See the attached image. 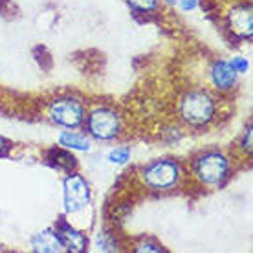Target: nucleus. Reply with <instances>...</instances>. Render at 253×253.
<instances>
[{"mask_svg": "<svg viewBox=\"0 0 253 253\" xmlns=\"http://www.w3.org/2000/svg\"><path fill=\"white\" fill-rule=\"evenodd\" d=\"M215 99L204 92V90H195L182 97L180 101V116L185 123L193 126L206 125L215 118Z\"/></svg>", "mask_w": 253, "mask_h": 253, "instance_id": "nucleus-1", "label": "nucleus"}, {"mask_svg": "<svg viewBox=\"0 0 253 253\" xmlns=\"http://www.w3.org/2000/svg\"><path fill=\"white\" fill-rule=\"evenodd\" d=\"M48 116L55 125L63 126V128H77L84 123V105L76 97H57L55 101L50 103L48 108Z\"/></svg>", "mask_w": 253, "mask_h": 253, "instance_id": "nucleus-2", "label": "nucleus"}, {"mask_svg": "<svg viewBox=\"0 0 253 253\" xmlns=\"http://www.w3.org/2000/svg\"><path fill=\"white\" fill-rule=\"evenodd\" d=\"M86 130L90 138L99 139V141L114 139L121 130L120 116L108 107L94 108L86 118Z\"/></svg>", "mask_w": 253, "mask_h": 253, "instance_id": "nucleus-3", "label": "nucleus"}, {"mask_svg": "<svg viewBox=\"0 0 253 253\" xmlns=\"http://www.w3.org/2000/svg\"><path fill=\"white\" fill-rule=\"evenodd\" d=\"M180 165L172 160H156L141 171V180L151 189H171L180 182Z\"/></svg>", "mask_w": 253, "mask_h": 253, "instance_id": "nucleus-4", "label": "nucleus"}, {"mask_svg": "<svg viewBox=\"0 0 253 253\" xmlns=\"http://www.w3.org/2000/svg\"><path fill=\"white\" fill-rule=\"evenodd\" d=\"M229 174V160L222 152H206L195 162V176L206 185L222 184Z\"/></svg>", "mask_w": 253, "mask_h": 253, "instance_id": "nucleus-5", "label": "nucleus"}, {"mask_svg": "<svg viewBox=\"0 0 253 253\" xmlns=\"http://www.w3.org/2000/svg\"><path fill=\"white\" fill-rule=\"evenodd\" d=\"M90 200V187L81 174H70L64 180V209L66 213H77L86 208Z\"/></svg>", "mask_w": 253, "mask_h": 253, "instance_id": "nucleus-6", "label": "nucleus"}, {"mask_svg": "<svg viewBox=\"0 0 253 253\" xmlns=\"http://www.w3.org/2000/svg\"><path fill=\"white\" fill-rule=\"evenodd\" d=\"M209 79L215 88L228 92V90H233L237 84V72L226 61H216L209 70Z\"/></svg>", "mask_w": 253, "mask_h": 253, "instance_id": "nucleus-7", "label": "nucleus"}, {"mask_svg": "<svg viewBox=\"0 0 253 253\" xmlns=\"http://www.w3.org/2000/svg\"><path fill=\"white\" fill-rule=\"evenodd\" d=\"M57 235L59 239H61V242H63V246L68 250V252H84L86 250V237L79 231V229H76L74 226H70L68 222H59L57 224Z\"/></svg>", "mask_w": 253, "mask_h": 253, "instance_id": "nucleus-8", "label": "nucleus"}, {"mask_svg": "<svg viewBox=\"0 0 253 253\" xmlns=\"http://www.w3.org/2000/svg\"><path fill=\"white\" fill-rule=\"evenodd\" d=\"M229 26L239 37L250 39L253 28V15L250 6H237L229 13Z\"/></svg>", "mask_w": 253, "mask_h": 253, "instance_id": "nucleus-9", "label": "nucleus"}, {"mask_svg": "<svg viewBox=\"0 0 253 253\" xmlns=\"http://www.w3.org/2000/svg\"><path fill=\"white\" fill-rule=\"evenodd\" d=\"M32 250L33 252H42V253H57L63 252L64 246L61 239H59L57 231L53 229H44L37 233L32 239Z\"/></svg>", "mask_w": 253, "mask_h": 253, "instance_id": "nucleus-10", "label": "nucleus"}, {"mask_svg": "<svg viewBox=\"0 0 253 253\" xmlns=\"http://www.w3.org/2000/svg\"><path fill=\"white\" fill-rule=\"evenodd\" d=\"M59 145H63L64 149H72V151L86 152V151H90V147H92V141H90V138L83 136V134H77V132H72V130H66V132L59 134Z\"/></svg>", "mask_w": 253, "mask_h": 253, "instance_id": "nucleus-11", "label": "nucleus"}, {"mask_svg": "<svg viewBox=\"0 0 253 253\" xmlns=\"http://www.w3.org/2000/svg\"><path fill=\"white\" fill-rule=\"evenodd\" d=\"M128 160H130V149H128V147H118V149L108 152V162H110V164L123 165V164H126Z\"/></svg>", "mask_w": 253, "mask_h": 253, "instance_id": "nucleus-12", "label": "nucleus"}, {"mask_svg": "<svg viewBox=\"0 0 253 253\" xmlns=\"http://www.w3.org/2000/svg\"><path fill=\"white\" fill-rule=\"evenodd\" d=\"M128 6L138 11H154L158 9V0H126Z\"/></svg>", "mask_w": 253, "mask_h": 253, "instance_id": "nucleus-13", "label": "nucleus"}, {"mask_svg": "<svg viewBox=\"0 0 253 253\" xmlns=\"http://www.w3.org/2000/svg\"><path fill=\"white\" fill-rule=\"evenodd\" d=\"M229 64H231V68H233L237 74H244V72L250 70V63H248V59H244V57H233L229 61Z\"/></svg>", "mask_w": 253, "mask_h": 253, "instance_id": "nucleus-14", "label": "nucleus"}, {"mask_svg": "<svg viewBox=\"0 0 253 253\" xmlns=\"http://www.w3.org/2000/svg\"><path fill=\"white\" fill-rule=\"evenodd\" d=\"M136 252H152V253H158L162 252V246L158 244H152V242H143V244H139L136 248Z\"/></svg>", "mask_w": 253, "mask_h": 253, "instance_id": "nucleus-15", "label": "nucleus"}, {"mask_svg": "<svg viewBox=\"0 0 253 253\" xmlns=\"http://www.w3.org/2000/svg\"><path fill=\"white\" fill-rule=\"evenodd\" d=\"M242 149L246 152L252 151V126L248 128V132L244 134V139H242Z\"/></svg>", "mask_w": 253, "mask_h": 253, "instance_id": "nucleus-16", "label": "nucleus"}, {"mask_svg": "<svg viewBox=\"0 0 253 253\" xmlns=\"http://www.w3.org/2000/svg\"><path fill=\"white\" fill-rule=\"evenodd\" d=\"M196 4H198V0H180V6L184 11H191V9H195Z\"/></svg>", "mask_w": 253, "mask_h": 253, "instance_id": "nucleus-17", "label": "nucleus"}, {"mask_svg": "<svg viewBox=\"0 0 253 253\" xmlns=\"http://www.w3.org/2000/svg\"><path fill=\"white\" fill-rule=\"evenodd\" d=\"M6 139H4V138H0V154H2V152H4V151H6Z\"/></svg>", "mask_w": 253, "mask_h": 253, "instance_id": "nucleus-18", "label": "nucleus"}, {"mask_svg": "<svg viewBox=\"0 0 253 253\" xmlns=\"http://www.w3.org/2000/svg\"><path fill=\"white\" fill-rule=\"evenodd\" d=\"M167 2H169V4H176L178 0H167Z\"/></svg>", "mask_w": 253, "mask_h": 253, "instance_id": "nucleus-19", "label": "nucleus"}]
</instances>
